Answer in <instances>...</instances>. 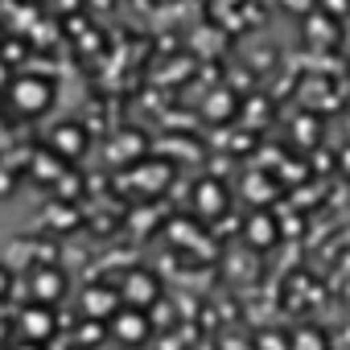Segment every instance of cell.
<instances>
[{
	"instance_id": "cell-6",
	"label": "cell",
	"mask_w": 350,
	"mask_h": 350,
	"mask_svg": "<svg viewBox=\"0 0 350 350\" xmlns=\"http://www.w3.org/2000/svg\"><path fill=\"white\" fill-rule=\"evenodd\" d=\"M116 309H120L116 284H87V288H83V317H87V321H107Z\"/></svg>"
},
{
	"instance_id": "cell-14",
	"label": "cell",
	"mask_w": 350,
	"mask_h": 350,
	"mask_svg": "<svg viewBox=\"0 0 350 350\" xmlns=\"http://www.w3.org/2000/svg\"><path fill=\"white\" fill-rule=\"evenodd\" d=\"M9 288H13V284H9V272L0 268V297H9Z\"/></svg>"
},
{
	"instance_id": "cell-5",
	"label": "cell",
	"mask_w": 350,
	"mask_h": 350,
	"mask_svg": "<svg viewBox=\"0 0 350 350\" xmlns=\"http://www.w3.org/2000/svg\"><path fill=\"white\" fill-rule=\"evenodd\" d=\"M21 338H29V342H50L54 334H58V317H54V305H42V301H33L29 309H21Z\"/></svg>"
},
{
	"instance_id": "cell-2",
	"label": "cell",
	"mask_w": 350,
	"mask_h": 350,
	"mask_svg": "<svg viewBox=\"0 0 350 350\" xmlns=\"http://www.w3.org/2000/svg\"><path fill=\"white\" fill-rule=\"evenodd\" d=\"M9 103H13V111H21V116H42V111L54 103V83L42 79V75H17V79L9 83Z\"/></svg>"
},
{
	"instance_id": "cell-15",
	"label": "cell",
	"mask_w": 350,
	"mask_h": 350,
	"mask_svg": "<svg viewBox=\"0 0 350 350\" xmlns=\"http://www.w3.org/2000/svg\"><path fill=\"white\" fill-rule=\"evenodd\" d=\"M9 350H42V342H29V338H25V342H17V346H9Z\"/></svg>"
},
{
	"instance_id": "cell-10",
	"label": "cell",
	"mask_w": 350,
	"mask_h": 350,
	"mask_svg": "<svg viewBox=\"0 0 350 350\" xmlns=\"http://www.w3.org/2000/svg\"><path fill=\"white\" fill-rule=\"evenodd\" d=\"M288 350H329V338H325V329L305 325V329H297L288 338Z\"/></svg>"
},
{
	"instance_id": "cell-4",
	"label": "cell",
	"mask_w": 350,
	"mask_h": 350,
	"mask_svg": "<svg viewBox=\"0 0 350 350\" xmlns=\"http://www.w3.org/2000/svg\"><path fill=\"white\" fill-rule=\"evenodd\" d=\"M29 293H33V301H42V305H58L62 293H66V272L54 268V264H38V268L29 272Z\"/></svg>"
},
{
	"instance_id": "cell-3",
	"label": "cell",
	"mask_w": 350,
	"mask_h": 350,
	"mask_svg": "<svg viewBox=\"0 0 350 350\" xmlns=\"http://www.w3.org/2000/svg\"><path fill=\"white\" fill-rule=\"evenodd\" d=\"M116 293H120V305H132V309H148V305L161 301V284H157V276L144 272V268H132V272L116 284Z\"/></svg>"
},
{
	"instance_id": "cell-8",
	"label": "cell",
	"mask_w": 350,
	"mask_h": 350,
	"mask_svg": "<svg viewBox=\"0 0 350 350\" xmlns=\"http://www.w3.org/2000/svg\"><path fill=\"white\" fill-rule=\"evenodd\" d=\"M194 211H198L202 219L223 215V211H227V190H223V182L202 178V182H198V190H194Z\"/></svg>"
},
{
	"instance_id": "cell-11",
	"label": "cell",
	"mask_w": 350,
	"mask_h": 350,
	"mask_svg": "<svg viewBox=\"0 0 350 350\" xmlns=\"http://www.w3.org/2000/svg\"><path fill=\"white\" fill-rule=\"evenodd\" d=\"M247 239H252V247H272V239H276V227L268 223V215H256V219L247 223Z\"/></svg>"
},
{
	"instance_id": "cell-7",
	"label": "cell",
	"mask_w": 350,
	"mask_h": 350,
	"mask_svg": "<svg viewBox=\"0 0 350 350\" xmlns=\"http://www.w3.org/2000/svg\"><path fill=\"white\" fill-rule=\"evenodd\" d=\"M107 321H111V334H116V338H120L124 346H140V342L148 338V317H144L140 309H132V305H128L124 313L116 309V313H111Z\"/></svg>"
},
{
	"instance_id": "cell-1",
	"label": "cell",
	"mask_w": 350,
	"mask_h": 350,
	"mask_svg": "<svg viewBox=\"0 0 350 350\" xmlns=\"http://www.w3.org/2000/svg\"><path fill=\"white\" fill-rule=\"evenodd\" d=\"M173 182V161H165V157H136L132 165H128V173H124V190H132V194H140V198H157V194H165V186Z\"/></svg>"
},
{
	"instance_id": "cell-9",
	"label": "cell",
	"mask_w": 350,
	"mask_h": 350,
	"mask_svg": "<svg viewBox=\"0 0 350 350\" xmlns=\"http://www.w3.org/2000/svg\"><path fill=\"white\" fill-rule=\"evenodd\" d=\"M50 144H54V152H62V157H79V152H87L91 136H87V128H79V124H58V128L50 132Z\"/></svg>"
},
{
	"instance_id": "cell-13",
	"label": "cell",
	"mask_w": 350,
	"mask_h": 350,
	"mask_svg": "<svg viewBox=\"0 0 350 350\" xmlns=\"http://www.w3.org/2000/svg\"><path fill=\"white\" fill-rule=\"evenodd\" d=\"M280 9H288L293 17H309L317 9V0H280Z\"/></svg>"
},
{
	"instance_id": "cell-12",
	"label": "cell",
	"mask_w": 350,
	"mask_h": 350,
	"mask_svg": "<svg viewBox=\"0 0 350 350\" xmlns=\"http://www.w3.org/2000/svg\"><path fill=\"white\" fill-rule=\"evenodd\" d=\"M231 107H235V95H231V91H219V95H211V103H206L211 120H227Z\"/></svg>"
}]
</instances>
